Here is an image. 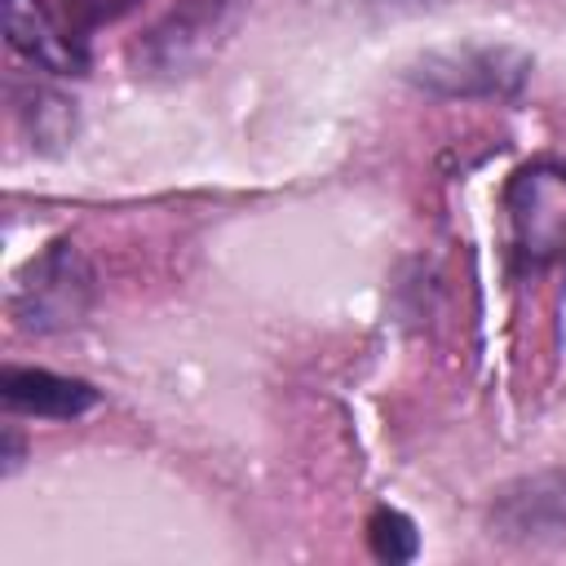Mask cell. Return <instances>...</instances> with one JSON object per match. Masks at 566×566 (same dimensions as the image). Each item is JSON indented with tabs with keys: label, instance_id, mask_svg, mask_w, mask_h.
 <instances>
[{
	"label": "cell",
	"instance_id": "cell-2",
	"mask_svg": "<svg viewBox=\"0 0 566 566\" xmlns=\"http://www.w3.org/2000/svg\"><path fill=\"white\" fill-rule=\"evenodd\" d=\"M93 305H97V270L71 239H53L49 248H40L18 270L9 292V318L27 336L71 332L93 314Z\"/></svg>",
	"mask_w": 566,
	"mask_h": 566
},
{
	"label": "cell",
	"instance_id": "cell-1",
	"mask_svg": "<svg viewBox=\"0 0 566 566\" xmlns=\"http://www.w3.org/2000/svg\"><path fill=\"white\" fill-rule=\"evenodd\" d=\"M509 261L517 274L566 265V159L539 155L509 172L500 190Z\"/></svg>",
	"mask_w": 566,
	"mask_h": 566
},
{
	"label": "cell",
	"instance_id": "cell-5",
	"mask_svg": "<svg viewBox=\"0 0 566 566\" xmlns=\"http://www.w3.org/2000/svg\"><path fill=\"white\" fill-rule=\"evenodd\" d=\"M0 402L13 416L80 420L93 407H102V389L84 376H62L49 367H4L0 371Z\"/></svg>",
	"mask_w": 566,
	"mask_h": 566
},
{
	"label": "cell",
	"instance_id": "cell-8",
	"mask_svg": "<svg viewBox=\"0 0 566 566\" xmlns=\"http://www.w3.org/2000/svg\"><path fill=\"white\" fill-rule=\"evenodd\" d=\"M310 4L323 9V13H336V18H354V22H385V18L424 13L442 0H310Z\"/></svg>",
	"mask_w": 566,
	"mask_h": 566
},
{
	"label": "cell",
	"instance_id": "cell-6",
	"mask_svg": "<svg viewBox=\"0 0 566 566\" xmlns=\"http://www.w3.org/2000/svg\"><path fill=\"white\" fill-rule=\"evenodd\" d=\"M367 548H371L376 562L402 566V562H411V557L420 553V531H416V522H411L407 513L380 504V509H371V517H367Z\"/></svg>",
	"mask_w": 566,
	"mask_h": 566
},
{
	"label": "cell",
	"instance_id": "cell-7",
	"mask_svg": "<svg viewBox=\"0 0 566 566\" xmlns=\"http://www.w3.org/2000/svg\"><path fill=\"white\" fill-rule=\"evenodd\" d=\"M133 9H142V0H62L66 27H71L84 44H93V31H102V27L119 22V18H128Z\"/></svg>",
	"mask_w": 566,
	"mask_h": 566
},
{
	"label": "cell",
	"instance_id": "cell-9",
	"mask_svg": "<svg viewBox=\"0 0 566 566\" xmlns=\"http://www.w3.org/2000/svg\"><path fill=\"white\" fill-rule=\"evenodd\" d=\"M4 464H0V473L4 478H13L18 469H22V460H27V442H22V429L18 424H4V455H0Z\"/></svg>",
	"mask_w": 566,
	"mask_h": 566
},
{
	"label": "cell",
	"instance_id": "cell-3",
	"mask_svg": "<svg viewBox=\"0 0 566 566\" xmlns=\"http://www.w3.org/2000/svg\"><path fill=\"white\" fill-rule=\"evenodd\" d=\"M411 84H420L433 97H495L513 102L531 80V57L504 44H464V49H438L411 62Z\"/></svg>",
	"mask_w": 566,
	"mask_h": 566
},
{
	"label": "cell",
	"instance_id": "cell-4",
	"mask_svg": "<svg viewBox=\"0 0 566 566\" xmlns=\"http://www.w3.org/2000/svg\"><path fill=\"white\" fill-rule=\"evenodd\" d=\"M0 27H4V44L40 75L80 80L93 66V49L44 0H0Z\"/></svg>",
	"mask_w": 566,
	"mask_h": 566
}]
</instances>
